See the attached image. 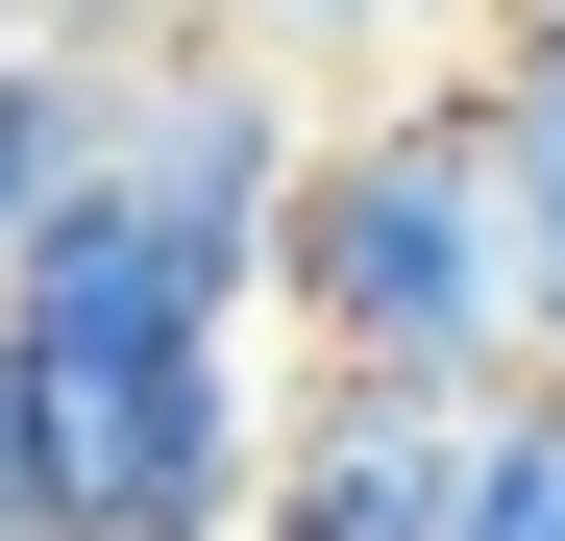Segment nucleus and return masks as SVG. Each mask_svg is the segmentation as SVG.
Instances as JSON below:
<instances>
[{
	"label": "nucleus",
	"instance_id": "obj_1",
	"mask_svg": "<svg viewBox=\"0 0 565 541\" xmlns=\"http://www.w3.org/2000/svg\"><path fill=\"white\" fill-rule=\"evenodd\" d=\"M0 320H25L74 541H246L270 517V418L296 394L246 370V296H198V270L124 246V222H50L25 270H0Z\"/></svg>",
	"mask_w": 565,
	"mask_h": 541
},
{
	"label": "nucleus",
	"instance_id": "obj_2",
	"mask_svg": "<svg viewBox=\"0 0 565 541\" xmlns=\"http://www.w3.org/2000/svg\"><path fill=\"white\" fill-rule=\"evenodd\" d=\"M270 320H296L320 370H443V394H516V370H541L516 172H492V99H467V74H418V99L320 124L296 246H270Z\"/></svg>",
	"mask_w": 565,
	"mask_h": 541
},
{
	"label": "nucleus",
	"instance_id": "obj_3",
	"mask_svg": "<svg viewBox=\"0 0 565 541\" xmlns=\"http://www.w3.org/2000/svg\"><path fill=\"white\" fill-rule=\"evenodd\" d=\"M296 172H320V124H296V74H270V25H172V50H124V172H99V222H124V246H172L198 296L270 320Z\"/></svg>",
	"mask_w": 565,
	"mask_h": 541
},
{
	"label": "nucleus",
	"instance_id": "obj_4",
	"mask_svg": "<svg viewBox=\"0 0 565 541\" xmlns=\"http://www.w3.org/2000/svg\"><path fill=\"white\" fill-rule=\"evenodd\" d=\"M467 418H492V394H443V370H296L246 541H443L467 517Z\"/></svg>",
	"mask_w": 565,
	"mask_h": 541
},
{
	"label": "nucleus",
	"instance_id": "obj_5",
	"mask_svg": "<svg viewBox=\"0 0 565 541\" xmlns=\"http://www.w3.org/2000/svg\"><path fill=\"white\" fill-rule=\"evenodd\" d=\"M99 172H124V50L25 25V50H0V270H25L50 222H99Z\"/></svg>",
	"mask_w": 565,
	"mask_h": 541
},
{
	"label": "nucleus",
	"instance_id": "obj_6",
	"mask_svg": "<svg viewBox=\"0 0 565 541\" xmlns=\"http://www.w3.org/2000/svg\"><path fill=\"white\" fill-rule=\"evenodd\" d=\"M467 99H492V172H516V270H541V370H565V0H492Z\"/></svg>",
	"mask_w": 565,
	"mask_h": 541
},
{
	"label": "nucleus",
	"instance_id": "obj_7",
	"mask_svg": "<svg viewBox=\"0 0 565 541\" xmlns=\"http://www.w3.org/2000/svg\"><path fill=\"white\" fill-rule=\"evenodd\" d=\"M443 541H565V370H516L492 418H467V517Z\"/></svg>",
	"mask_w": 565,
	"mask_h": 541
},
{
	"label": "nucleus",
	"instance_id": "obj_8",
	"mask_svg": "<svg viewBox=\"0 0 565 541\" xmlns=\"http://www.w3.org/2000/svg\"><path fill=\"white\" fill-rule=\"evenodd\" d=\"M0 541H74V468H50V394H25V320H0Z\"/></svg>",
	"mask_w": 565,
	"mask_h": 541
},
{
	"label": "nucleus",
	"instance_id": "obj_9",
	"mask_svg": "<svg viewBox=\"0 0 565 541\" xmlns=\"http://www.w3.org/2000/svg\"><path fill=\"white\" fill-rule=\"evenodd\" d=\"M74 50H172V25H246V0H50Z\"/></svg>",
	"mask_w": 565,
	"mask_h": 541
},
{
	"label": "nucleus",
	"instance_id": "obj_10",
	"mask_svg": "<svg viewBox=\"0 0 565 541\" xmlns=\"http://www.w3.org/2000/svg\"><path fill=\"white\" fill-rule=\"evenodd\" d=\"M270 50H369V25H418V0H246Z\"/></svg>",
	"mask_w": 565,
	"mask_h": 541
},
{
	"label": "nucleus",
	"instance_id": "obj_11",
	"mask_svg": "<svg viewBox=\"0 0 565 541\" xmlns=\"http://www.w3.org/2000/svg\"><path fill=\"white\" fill-rule=\"evenodd\" d=\"M25 25H50V0H0V50H25Z\"/></svg>",
	"mask_w": 565,
	"mask_h": 541
}]
</instances>
